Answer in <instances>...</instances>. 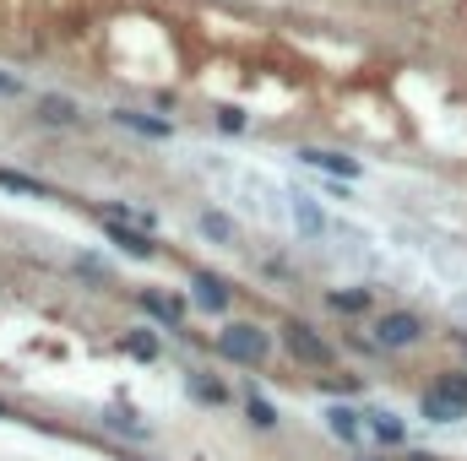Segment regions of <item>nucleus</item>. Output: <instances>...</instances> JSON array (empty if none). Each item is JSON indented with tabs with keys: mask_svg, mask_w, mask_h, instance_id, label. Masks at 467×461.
Returning a JSON list of instances; mask_svg holds the SVG:
<instances>
[{
	"mask_svg": "<svg viewBox=\"0 0 467 461\" xmlns=\"http://www.w3.org/2000/svg\"><path fill=\"white\" fill-rule=\"evenodd\" d=\"M141 310H147V315H158V321H169V326L180 321V304H174V299H163V293H141Z\"/></svg>",
	"mask_w": 467,
	"mask_h": 461,
	"instance_id": "16",
	"label": "nucleus"
},
{
	"mask_svg": "<svg viewBox=\"0 0 467 461\" xmlns=\"http://www.w3.org/2000/svg\"><path fill=\"white\" fill-rule=\"evenodd\" d=\"M326 424H332V435H337V440H348V446H359V440H365V429H370V418H359L354 408H332V413H326Z\"/></svg>",
	"mask_w": 467,
	"mask_h": 461,
	"instance_id": "8",
	"label": "nucleus"
},
{
	"mask_svg": "<svg viewBox=\"0 0 467 461\" xmlns=\"http://www.w3.org/2000/svg\"><path fill=\"white\" fill-rule=\"evenodd\" d=\"M462 359H467V337H462Z\"/></svg>",
	"mask_w": 467,
	"mask_h": 461,
	"instance_id": "27",
	"label": "nucleus"
},
{
	"mask_svg": "<svg viewBox=\"0 0 467 461\" xmlns=\"http://www.w3.org/2000/svg\"><path fill=\"white\" fill-rule=\"evenodd\" d=\"M370 435H375L381 446H403V440H408V429H403L392 413H370Z\"/></svg>",
	"mask_w": 467,
	"mask_h": 461,
	"instance_id": "12",
	"label": "nucleus"
},
{
	"mask_svg": "<svg viewBox=\"0 0 467 461\" xmlns=\"http://www.w3.org/2000/svg\"><path fill=\"white\" fill-rule=\"evenodd\" d=\"M326 304L337 315H365L370 310V288H337V293H326Z\"/></svg>",
	"mask_w": 467,
	"mask_h": 461,
	"instance_id": "11",
	"label": "nucleus"
},
{
	"mask_svg": "<svg viewBox=\"0 0 467 461\" xmlns=\"http://www.w3.org/2000/svg\"><path fill=\"white\" fill-rule=\"evenodd\" d=\"M0 190H16V196H49L38 179H27V174H11V168H0Z\"/></svg>",
	"mask_w": 467,
	"mask_h": 461,
	"instance_id": "17",
	"label": "nucleus"
},
{
	"mask_svg": "<svg viewBox=\"0 0 467 461\" xmlns=\"http://www.w3.org/2000/svg\"><path fill=\"white\" fill-rule=\"evenodd\" d=\"M419 408H424V418H430V424H457V418L467 413V402H462V397H452L446 386L424 391V402H419Z\"/></svg>",
	"mask_w": 467,
	"mask_h": 461,
	"instance_id": "6",
	"label": "nucleus"
},
{
	"mask_svg": "<svg viewBox=\"0 0 467 461\" xmlns=\"http://www.w3.org/2000/svg\"><path fill=\"white\" fill-rule=\"evenodd\" d=\"M103 228H109V239H114L125 255H152V250H158L152 234H141V228H131V223H120V217H103Z\"/></svg>",
	"mask_w": 467,
	"mask_h": 461,
	"instance_id": "7",
	"label": "nucleus"
},
{
	"mask_svg": "<svg viewBox=\"0 0 467 461\" xmlns=\"http://www.w3.org/2000/svg\"><path fill=\"white\" fill-rule=\"evenodd\" d=\"M299 163H305V168H316V174H332V179H343V185H348V179H359V163H354V158H343V152L305 147V152H299Z\"/></svg>",
	"mask_w": 467,
	"mask_h": 461,
	"instance_id": "5",
	"label": "nucleus"
},
{
	"mask_svg": "<svg viewBox=\"0 0 467 461\" xmlns=\"http://www.w3.org/2000/svg\"><path fill=\"white\" fill-rule=\"evenodd\" d=\"M446 391H452V397H462V402H467V375H446Z\"/></svg>",
	"mask_w": 467,
	"mask_h": 461,
	"instance_id": "22",
	"label": "nucleus"
},
{
	"mask_svg": "<svg viewBox=\"0 0 467 461\" xmlns=\"http://www.w3.org/2000/svg\"><path fill=\"white\" fill-rule=\"evenodd\" d=\"M408 461H435V456H424V451H408Z\"/></svg>",
	"mask_w": 467,
	"mask_h": 461,
	"instance_id": "24",
	"label": "nucleus"
},
{
	"mask_svg": "<svg viewBox=\"0 0 467 461\" xmlns=\"http://www.w3.org/2000/svg\"><path fill=\"white\" fill-rule=\"evenodd\" d=\"M299 223H305V234H321V217L310 212V201H299Z\"/></svg>",
	"mask_w": 467,
	"mask_h": 461,
	"instance_id": "21",
	"label": "nucleus"
},
{
	"mask_svg": "<svg viewBox=\"0 0 467 461\" xmlns=\"http://www.w3.org/2000/svg\"><path fill=\"white\" fill-rule=\"evenodd\" d=\"M218 353H223L229 364L256 370V364H267V353H272V331H261L256 321H229V326L218 331Z\"/></svg>",
	"mask_w": 467,
	"mask_h": 461,
	"instance_id": "1",
	"label": "nucleus"
},
{
	"mask_svg": "<svg viewBox=\"0 0 467 461\" xmlns=\"http://www.w3.org/2000/svg\"><path fill=\"white\" fill-rule=\"evenodd\" d=\"M419 337H424V321L408 315V310H392V315H381V326H375V342L392 348V353H397V348H413Z\"/></svg>",
	"mask_w": 467,
	"mask_h": 461,
	"instance_id": "3",
	"label": "nucleus"
},
{
	"mask_svg": "<svg viewBox=\"0 0 467 461\" xmlns=\"http://www.w3.org/2000/svg\"><path fill=\"white\" fill-rule=\"evenodd\" d=\"M114 120H120L125 130H141V136H169V130H174L169 120H152V114H136V109H114Z\"/></svg>",
	"mask_w": 467,
	"mask_h": 461,
	"instance_id": "10",
	"label": "nucleus"
},
{
	"mask_svg": "<svg viewBox=\"0 0 467 461\" xmlns=\"http://www.w3.org/2000/svg\"><path fill=\"white\" fill-rule=\"evenodd\" d=\"M321 386H326V391H359V380H354V375H326Z\"/></svg>",
	"mask_w": 467,
	"mask_h": 461,
	"instance_id": "20",
	"label": "nucleus"
},
{
	"mask_svg": "<svg viewBox=\"0 0 467 461\" xmlns=\"http://www.w3.org/2000/svg\"><path fill=\"white\" fill-rule=\"evenodd\" d=\"M125 353H131V359H141V364H152L163 348H158V337H152V331H125Z\"/></svg>",
	"mask_w": 467,
	"mask_h": 461,
	"instance_id": "14",
	"label": "nucleus"
},
{
	"mask_svg": "<svg viewBox=\"0 0 467 461\" xmlns=\"http://www.w3.org/2000/svg\"><path fill=\"white\" fill-rule=\"evenodd\" d=\"M283 348H288L299 364H310V370H326V364H332V342H326L321 331L299 326V321H288V326H283Z\"/></svg>",
	"mask_w": 467,
	"mask_h": 461,
	"instance_id": "2",
	"label": "nucleus"
},
{
	"mask_svg": "<svg viewBox=\"0 0 467 461\" xmlns=\"http://www.w3.org/2000/svg\"><path fill=\"white\" fill-rule=\"evenodd\" d=\"M11 92H16V76H5V71H0V98H11Z\"/></svg>",
	"mask_w": 467,
	"mask_h": 461,
	"instance_id": "23",
	"label": "nucleus"
},
{
	"mask_svg": "<svg viewBox=\"0 0 467 461\" xmlns=\"http://www.w3.org/2000/svg\"><path fill=\"white\" fill-rule=\"evenodd\" d=\"M201 234H207V239H218V245H234V234H239V228H234V217H223V212H201Z\"/></svg>",
	"mask_w": 467,
	"mask_h": 461,
	"instance_id": "13",
	"label": "nucleus"
},
{
	"mask_svg": "<svg viewBox=\"0 0 467 461\" xmlns=\"http://www.w3.org/2000/svg\"><path fill=\"white\" fill-rule=\"evenodd\" d=\"M218 130H245V114H239V109H223V114H218Z\"/></svg>",
	"mask_w": 467,
	"mask_h": 461,
	"instance_id": "19",
	"label": "nucleus"
},
{
	"mask_svg": "<svg viewBox=\"0 0 467 461\" xmlns=\"http://www.w3.org/2000/svg\"><path fill=\"white\" fill-rule=\"evenodd\" d=\"M38 120H44V125H76L82 109H76L71 98H44V103H38Z\"/></svg>",
	"mask_w": 467,
	"mask_h": 461,
	"instance_id": "9",
	"label": "nucleus"
},
{
	"mask_svg": "<svg viewBox=\"0 0 467 461\" xmlns=\"http://www.w3.org/2000/svg\"><path fill=\"white\" fill-rule=\"evenodd\" d=\"M359 461H381V456H359Z\"/></svg>",
	"mask_w": 467,
	"mask_h": 461,
	"instance_id": "26",
	"label": "nucleus"
},
{
	"mask_svg": "<svg viewBox=\"0 0 467 461\" xmlns=\"http://www.w3.org/2000/svg\"><path fill=\"white\" fill-rule=\"evenodd\" d=\"M190 293H196V304L212 310V315H223V310L234 304V293H229V283H223L218 272H190Z\"/></svg>",
	"mask_w": 467,
	"mask_h": 461,
	"instance_id": "4",
	"label": "nucleus"
},
{
	"mask_svg": "<svg viewBox=\"0 0 467 461\" xmlns=\"http://www.w3.org/2000/svg\"><path fill=\"white\" fill-rule=\"evenodd\" d=\"M245 413H250L256 429H277V408H272L267 397H245Z\"/></svg>",
	"mask_w": 467,
	"mask_h": 461,
	"instance_id": "15",
	"label": "nucleus"
},
{
	"mask_svg": "<svg viewBox=\"0 0 467 461\" xmlns=\"http://www.w3.org/2000/svg\"><path fill=\"white\" fill-rule=\"evenodd\" d=\"M0 418H16V413H11V408H5V402H0Z\"/></svg>",
	"mask_w": 467,
	"mask_h": 461,
	"instance_id": "25",
	"label": "nucleus"
},
{
	"mask_svg": "<svg viewBox=\"0 0 467 461\" xmlns=\"http://www.w3.org/2000/svg\"><path fill=\"white\" fill-rule=\"evenodd\" d=\"M190 391H196V397H201V402H229V391H223V386H218V380H207V375H201V370H196V375H190Z\"/></svg>",
	"mask_w": 467,
	"mask_h": 461,
	"instance_id": "18",
	"label": "nucleus"
}]
</instances>
